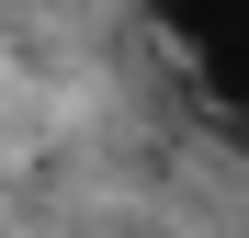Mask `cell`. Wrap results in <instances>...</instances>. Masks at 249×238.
I'll list each match as a JSON object with an SVG mask.
<instances>
[{"label": "cell", "mask_w": 249, "mask_h": 238, "mask_svg": "<svg viewBox=\"0 0 249 238\" xmlns=\"http://www.w3.org/2000/svg\"><path fill=\"white\" fill-rule=\"evenodd\" d=\"M147 23L170 46V68L204 91V113L249 136V0H147Z\"/></svg>", "instance_id": "cell-1"}]
</instances>
